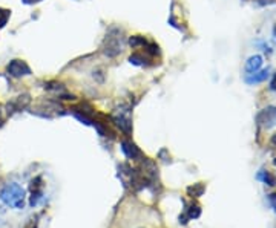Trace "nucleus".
Wrapping results in <instances>:
<instances>
[{
    "label": "nucleus",
    "instance_id": "f257e3e1",
    "mask_svg": "<svg viewBox=\"0 0 276 228\" xmlns=\"http://www.w3.org/2000/svg\"><path fill=\"white\" fill-rule=\"evenodd\" d=\"M0 201L11 208L22 210L25 207V188L17 182L6 184L0 190Z\"/></svg>",
    "mask_w": 276,
    "mask_h": 228
},
{
    "label": "nucleus",
    "instance_id": "f03ea898",
    "mask_svg": "<svg viewBox=\"0 0 276 228\" xmlns=\"http://www.w3.org/2000/svg\"><path fill=\"white\" fill-rule=\"evenodd\" d=\"M123 31L118 28H112L103 42V54L109 58H115L123 51Z\"/></svg>",
    "mask_w": 276,
    "mask_h": 228
},
{
    "label": "nucleus",
    "instance_id": "7ed1b4c3",
    "mask_svg": "<svg viewBox=\"0 0 276 228\" xmlns=\"http://www.w3.org/2000/svg\"><path fill=\"white\" fill-rule=\"evenodd\" d=\"M112 123L115 124L123 134L126 135L132 134V118H131V110L129 109H118L112 115Z\"/></svg>",
    "mask_w": 276,
    "mask_h": 228
},
{
    "label": "nucleus",
    "instance_id": "20e7f679",
    "mask_svg": "<svg viewBox=\"0 0 276 228\" xmlns=\"http://www.w3.org/2000/svg\"><path fill=\"white\" fill-rule=\"evenodd\" d=\"M256 123L263 129H272L276 126V107L269 106L256 115Z\"/></svg>",
    "mask_w": 276,
    "mask_h": 228
},
{
    "label": "nucleus",
    "instance_id": "39448f33",
    "mask_svg": "<svg viewBox=\"0 0 276 228\" xmlns=\"http://www.w3.org/2000/svg\"><path fill=\"white\" fill-rule=\"evenodd\" d=\"M6 71L11 77L14 78H22V77H28L31 75V68L28 66V63L23 60H11L6 66Z\"/></svg>",
    "mask_w": 276,
    "mask_h": 228
},
{
    "label": "nucleus",
    "instance_id": "423d86ee",
    "mask_svg": "<svg viewBox=\"0 0 276 228\" xmlns=\"http://www.w3.org/2000/svg\"><path fill=\"white\" fill-rule=\"evenodd\" d=\"M29 103H31V95H29V93H23V95L15 96V98H12L11 101H8L6 110H8V113L20 112V110L26 109Z\"/></svg>",
    "mask_w": 276,
    "mask_h": 228
},
{
    "label": "nucleus",
    "instance_id": "0eeeda50",
    "mask_svg": "<svg viewBox=\"0 0 276 228\" xmlns=\"http://www.w3.org/2000/svg\"><path fill=\"white\" fill-rule=\"evenodd\" d=\"M43 196V184H42V178L37 176L34 181L31 182V198H29V205L36 207L39 201Z\"/></svg>",
    "mask_w": 276,
    "mask_h": 228
},
{
    "label": "nucleus",
    "instance_id": "6e6552de",
    "mask_svg": "<svg viewBox=\"0 0 276 228\" xmlns=\"http://www.w3.org/2000/svg\"><path fill=\"white\" fill-rule=\"evenodd\" d=\"M121 152L124 153V156L127 159H138V158H143V153L141 150L137 147V144L129 141V139H123L121 141Z\"/></svg>",
    "mask_w": 276,
    "mask_h": 228
},
{
    "label": "nucleus",
    "instance_id": "1a4fd4ad",
    "mask_svg": "<svg viewBox=\"0 0 276 228\" xmlns=\"http://www.w3.org/2000/svg\"><path fill=\"white\" fill-rule=\"evenodd\" d=\"M201 216V207L197 202H192L187 208H186V215L180 216V222L187 224V221L192 219H198Z\"/></svg>",
    "mask_w": 276,
    "mask_h": 228
},
{
    "label": "nucleus",
    "instance_id": "9d476101",
    "mask_svg": "<svg viewBox=\"0 0 276 228\" xmlns=\"http://www.w3.org/2000/svg\"><path fill=\"white\" fill-rule=\"evenodd\" d=\"M263 66V57L261 55H252L246 63V71L247 72H256Z\"/></svg>",
    "mask_w": 276,
    "mask_h": 228
},
{
    "label": "nucleus",
    "instance_id": "9b49d317",
    "mask_svg": "<svg viewBox=\"0 0 276 228\" xmlns=\"http://www.w3.org/2000/svg\"><path fill=\"white\" fill-rule=\"evenodd\" d=\"M256 179H259V181H263L266 185H270V187H275L276 185V178L269 170H261V172L256 175Z\"/></svg>",
    "mask_w": 276,
    "mask_h": 228
},
{
    "label": "nucleus",
    "instance_id": "f8f14e48",
    "mask_svg": "<svg viewBox=\"0 0 276 228\" xmlns=\"http://www.w3.org/2000/svg\"><path fill=\"white\" fill-rule=\"evenodd\" d=\"M204 191H206V185L203 182H197V184L187 187V193L190 198H200V196H203Z\"/></svg>",
    "mask_w": 276,
    "mask_h": 228
},
{
    "label": "nucleus",
    "instance_id": "ddd939ff",
    "mask_svg": "<svg viewBox=\"0 0 276 228\" xmlns=\"http://www.w3.org/2000/svg\"><path fill=\"white\" fill-rule=\"evenodd\" d=\"M269 78V71H261V72H258V74H253L252 77H249L246 81L249 85H253V83H261V81L267 80Z\"/></svg>",
    "mask_w": 276,
    "mask_h": 228
},
{
    "label": "nucleus",
    "instance_id": "4468645a",
    "mask_svg": "<svg viewBox=\"0 0 276 228\" xmlns=\"http://www.w3.org/2000/svg\"><path fill=\"white\" fill-rule=\"evenodd\" d=\"M129 61H131L132 64H135V66H144L146 64V57H144V54H140V52H134L131 57H129Z\"/></svg>",
    "mask_w": 276,
    "mask_h": 228
},
{
    "label": "nucleus",
    "instance_id": "2eb2a0df",
    "mask_svg": "<svg viewBox=\"0 0 276 228\" xmlns=\"http://www.w3.org/2000/svg\"><path fill=\"white\" fill-rule=\"evenodd\" d=\"M146 43H148V40H146L143 36H132V37H129V45H131L132 47L146 46Z\"/></svg>",
    "mask_w": 276,
    "mask_h": 228
},
{
    "label": "nucleus",
    "instance_id": "dca6fc26",
    "mask_svg": "<svg viewBox=\"0 0 276 228\" xmlns=\"http://www.w3.org/2000/svg\"><path fill=\"white\" fill-rule=\"evenodd\" d=\"M9 15H11V11H9V9L0 8V29H2V28L6 25V22H8V19H9Z\"/></svg>",
    "mask_w": 276,
    "mask_h": 228
},
{
    "label": "nucleus",
    "instance_id": "f3484780",
    "mask_svg": "<svg viewBox=\"0 0 276 228\" xmlns=\"http://www.w3.org/2000/svg\"><path fill=\"white\" fill-rule=\"evenodd\" d=\"M37 225H39V216L31 218V219L28 221V224L25 225V228H37Z\"/></svg>",
    "mask_w": 276,
    "mask_h": 228
},
{
    "label": "nucleus",
    "instance_id": "a211bd4d",
    "mask_svg": "<svg viewBox=\"0 0 276 228\" xmlns=\"http://www.w3.org/2000/svg\"><path fill=\"white\" fill-rule=\"evenodd\" d=\"M270 89L276 92V74L273 75V78H272V81H270Z\"/></svg>",
    "mask_w": 276,
    "mask_h": 228
},
{
    "label": "nucleus",
    "instance_id": "6ab92c4d",
    "mask_svg": "<svg viewBox=\"0 0 276 228\" xmlns=\"http://www.w3.org/2000/svg\"><path fill=\"white\" fill-rule=\"evenodd\" d=\"M256 2L259 5H272V3H275V0H256Z\"/></svg>",
    "mask_w": 276,
    "mask_h": 228
},
{
    "label": "nucleus",
    "instance_id": "aec40b11",
    "mask_svg": "<svg viewBox=\"0 0 276 228\" xmlns=\"http://www.w3.org/2000/svg\"><path fill=\"white\" fill-rule=\"evenodd\" d=\"M23 2L29 5V3H39V2H42V0H23Z\"/></svg>",
    "mask_w": 276,
    "mask_h": 228
},
{
    "label": "nucleus",
    "instance_id": "412c9836",
    "mask_svg": "<svg viewBox=\"0 0 276 228\" xmlns=\"http://www.w3.org/2000/svg\"><path fill=\"white\" fill-rule=\"evenodd\" d=\"M270 142H272V145H275V147H276V134L272 137V139H270Z\"/></svg>",
    "mask_w": 276,
    "mask_h": 228
},
{
    "label": "nucleus",
    "instance_id": "4be33fe9",
    "mask_svg": "<svg viewBox=\"0 0 276 228\" xmlns=\"http://www.w3.org/2000/svg\"><path fill=\"white\" fill-rule=\"evenodd\" d=\"M3 124V118H2V112H0V126Z\"/></svg>",
    "mask_w": 276,
    "mask_h": 228
}]
</instances>
